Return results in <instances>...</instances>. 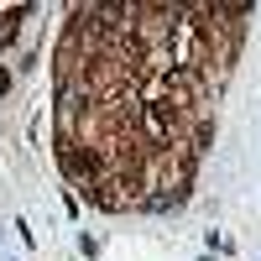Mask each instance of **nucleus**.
Here are the masks:
<instances>
[{
    "instance_id": "obj_1",
    "label": "nucleus",
    "mask_w": 261,
    "mask_h": 261,
    "mask_svg": "<svg viewBox=\"0 0 261 261\" xmlns=\"http://www.w3.org/2000/svg\"><path fill=\"white\" fill-rule=\"evenodd\" d=\"M251 6H79L53 58V146L99 209H172L214 141Z\"/></svg>"
},
{
    "instance_id": "obj_2",
    "label": "nucleus",
    "mask_w": 261,
    "mask_h": 261,
    "mask_svg": "<svg viewBox=\"0 0 261 261\" xmlns=\"http://www.w3.org/2000/svg\"><path fill=\"white\" fill-rule=\"evenodd\" d=\"M21 16H32V6H16V11H0V53L11 47V37H16V27H21Z\"/></svg>"
},
{
    "instance_id": "obj_3",
    "label": "nucleus",
    "mask_w": 261,
    "mask_h": 261,
    "mask_svg": "<svg viewBox=\"0 0 261 261\" xmlns=\"http://www.w3.org/2000/svg\"><path fill=\"white\" fill-rule=\"evenodd\" d=\"M0 94H11V73L6 68H0Z\"/></svg>"
}]
</instances>
